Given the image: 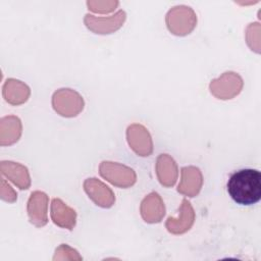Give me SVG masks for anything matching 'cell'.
I'll return each mask as SVG.
<instances>
[{
  "mask_svg": "<svg viewBox=\"0 0 261 261\" xmlns=\"http://www.w3.org/2000/svg\"><path fill=\"white\" fill-rule=\"evenodd\" d=\"M52 107L62 117H75L85 108L83 96L73 89L61 88L52 95Z\"/></svg>",
  "mask_w": 261,
  "mask_h": 261,
  "instance_id": "3",
  "label": "cell"
},
{
  "mask_svg": "<svg viewBox=\"0 0 261 261\" xmlns=\"http://www.w3.org/2000/svg\"><path fill=\"white\" fill-rule=\"evenodd\" d=\"M203 181V174L200 168L193 165L184 166L180 169V180L176 190L184 196L194 198L200 193Z\"/></svg>",
  "mask_w": 261,
  "mask_h": 261,
  "instance_id": "11",
  "label": "cell"
},
{
  "mask_svg": "<svg viewBox=\"0 0 261 261\" xmlns=\"http://www.w3.org/2000/svg\"><path fill=\"white\" fill-rule=\"evenodd\" d=\"M126 19V12L122 9L110 16H95L87 13L84 17L86 28L97 35H110L118 31Z\"/></svg>",
  "mask_w": 261,
  "mask_h": 261,
  "instance_id": "6",
  "label": "cell"
},
{
  "mask_svg": "<svg viewBox=\"0 0 261 261\" xmlns=\"http://www.w3.org/2000/svg\"><path fill=\"white\" fill-rule=\"evenodd\" d=\"M119 2L114 1H87L88 9L96 13H110L115 10Z\"/></svg>",
  "mask_w": 261,
  "mask_h": 261,
  "instance_id": "20",
  "label": "cell"
},
{
  "mask_svg": "<svg viewBox=\"0 0 261 261\" xmlns=\"http://www.w3.org/2000/svg\"><path fill=\"white\" fill-rule=\"evenodd\" d=\"M246 42L252 51L260 53V23L252 22L246 29Z\"/></svg>",
  "mask_w": 261,
  "mask_h": 261,
  "instance_id": "18",
  "label": "cell"
},
{
  "mask_svg": "<svg viewBox=\"0 0 261 261\" xmlns=\"http://www.w3.org/2000/svg\"><path fill=\"white\" fill-rule=\"evenodd\" d=\"M244 87L242 76L234 71H225L209 84L210 93L217 99L230 100L238 96Z\"/></svg>",
  "mask_w": 261,
  "mask_h": 261,
  "instance_id": "5",
  "label": "cell"
},
{
  "mask_svg": "<svg viewBox=\"0 0 261 261\" xmlns=\"http://www.w3.org/2000/svg\"><path fill=\"white\" fill-rule=\"evenodd\" d=\"M155 171L161 186L171 188L175 185L178 177V167L170 155L162 153L157 157Z\"/></svg>",
  "mask_w": 261,
  "mask_h": 261,
  "instance_id": "14",
  "label": "cell"
},
{
  "mask_svg": "<svg viewBox=\"0 0 261 261\" xmlns=\"http://www.w3.org/2000/svg\"><path fill=\"white\" fill-rule=\"evenodd\" d=\"M48 204L49 197L45 192L34 191L31 193L27 204V212L33 225L43 227L48 223Z\"/></svg>",
  "mask_w": 261,
  "mask_h": 261,
  "instance_id": "9",
  "label": "cell"
},
{
  "mask_svg": "<svg viewBox=\"0 0 261 261\" xmlns=\"http://www.w3.org/2000/svg\"><path fill=\"white\" fill-rule=\"evenodd\" d=\"M196 219L195 210L188 199H182L178 208V217L169 216L165 221V227L172 234H182L189 231Z\"/></svg>",
  "mask_w": 261,
  "mask_h": 261,
  "instance_id": "10",
  "label": "cell"
},
{
  "mask_svg": "<svg viewBox=\"0 0 261 261\" xmlns=\"http://www.w3.org/2000/svg\"><path fill=\"white\" fill-rule=\"evenodd\" d=\"M140 214L147 223H159L165 215V205L157 192H151L141 202Z\"/></svg>",
  "mask_w": 261,
  "mask_h": 261,
  "instance_id": "12",
  "label": "cell"
},
{
  "mask_svg": "<svg viewBox=\"0 0 261 261\" xmlns=\"http://www.w3.org/2000/svg\"><path fill=\"white\" fill-rule=\"evenodd\" d=\"M2 96L8 104L18 106L24 104L29 100L31 96V89L25 83L10 77L3 84Z\"/></svg>",
  "mask_w": 261,
  "mask_h": 261,
  "instance_id": "16",
  "label": "cell"
},
{
  "mask_svg": "<svg viewBox=\"0 0 261 261\" xmlns=\"http://www.w3.org/2000/svg\"><path fill=\"white\" fill-rule=\"evenodd\" d=\"M197 14L194 9L187 5L171 7L165 15V23L168 31L178 37L190 35L197 25Z\"/></svg>",
  "mask_w": 261,
  "mask_h": 261,
  "instance_id": "2",
  "label": "cell"
},
{
  "mask_svg": "<svg viewBox=\"0 0 261 261\" xmlns=\"http://www.w3.org/2000/svg\"><path fill=\"white\" fill-rule=\"evenodd\" d=\"M50 216L53 223L61 228L72 230L76 224V211L59 198L52 199Z\"/></svg>",
  "mask_w": 261,
  "mask_h": 261,
  "instance_id": "15",
  "label": "cell"
},
{
  "mask_svg": "<svg viewBox=\"0 0 261 261\" xmlns=\"http://www.w3.org/2000/svg\"><path fill=\"white\" fill-rule=\"evenodd\" d=\"M0 172L2 176H5L8 180L12 181L20 190H28L31 187L32 180L29 169L18 162L10 160L1 161Z\"/></svg>",
  "mask_w": 261,
  "mask_h": 261,
  "instance_id": "13",
  "label": "cell"
},
{
  "mask_svg": "<svg viewBox=\"0 0 261 261\" xmlns=\"http://www.w3.org/2000/svg\"><path fill=\"white\" fill-rule=\"evenodd\" d=\"M126 141L129 148L141 157H148L153 153L154 145L149 130L140 123H133L126 128Z\"/></svg>",
  "mask_w": 261,
  "mask_h": 261,
  "instance_id": "7",
  "label": "cell"
},
{
  "mask_svg": "<svg viewBox=\"0 0 261 261\" xmlns=\"http://www.w3.org/2000/svg\"><path fill=\"white\" fill-rule=\"evenodd\" d=\"M226 188L229 197L237 204H256L261 199V173L253 168L240 169L230 174Z\"/></svg>",
  "mask_w": 261,
  "mask_h": 261,
  "instance_id": "1",
  "label": "cell"
},
{
  "mask_svg": "<svg viewBox=\"0 0 261 261\" xmlns=\"http://www.w3.org/2000/svg\"><path fill=\"white\" fill-rule=\"evenodd\" d=\"M53 260H83V257L75 249L66 244H61L58 248H56Z\"/></svg>",
  "mask_w": 261,
  "mask_h": 261,
  "instance_id": "19",
  "label": "cell"
},
{
  "mask_svg": "<svg viewBox=\"0 0 261 261\" xmlns=\"http://www.w3.org/2000/svg\"><path fill=\"white\" fill-rule=\"evenodd\" d=\"M0 198L8 203H14L17 200V193L3 178H0Z\"/></svg>",
  "mask_w": 261,
  "mask_h": 261,
  "instance_id": "21",
  "label": "cell"
},
{
  "mask_svg": "<svg viewBox=\"0 0 261 261\" xmlns=\"http://www.w3.org/2000/svg\"><path fill=\"white\" fill-rule=\"evenodd\" d=\"M83 188L88 197L101 208H111L115 203L113 191L102 180L96 177H89L84 180Z\"/></svg>",
  "mask_w": 261,
  "mask_h": 261,
  "instance_id": "8",
  "label": "cell"
},
{
  "mask_svg": "<svg viewBox=\"0 0 261 261\" xmlns=\"http://www.w3.org/2000/svg\"><path fill=\"white\" fill-rule=\"evenodd\" d=\"M99 174L114 187L127 189L137 182L136 171L124 164L104 160L99 165Z\"/></svg>",
  "mask_w": 261,
  "mask_h": 261,
  "instance_id": "4",
  "label": "cell"
},
{
  "mask_svg": "<svg viewBox=\"0 0 261 261\" xmlns=\"http://www.w3.org/2000/svg\"><path fill=\"white\" fill-rule=\"evenodd\" d=\"M22 134V123L15 115L3 116L0 119V145L10 146L17 143Z\"/></svg>",
  "mask_w": 261,
  "mask_h": 261,
  "instance_id": "17",
  "label": "cell"
}]
</instances>
